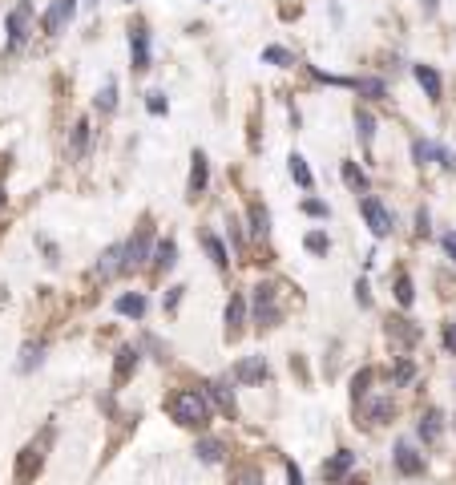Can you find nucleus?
I'll list each match as a JSON object with an SVG mask.
<instances>
[{"mask_svg": "<svg viewBox=\"0 0 456 485\" xmlns=\"http://www.w3.org/2000/svg\"><path fill=\"white\" fill-rule=\"evenodd\" d=\"M444 344H448V352H456V323L444 328Z\"/></svg>", "mask_w": 456, "mask_h": 485, "instance_id": "34", "label": "nucleus"}, {"mask_svg": "<svg viewBox=\"0 0 456 485\" xmlns=\"http://www.w3.org/2000/svg\"><path fill=\"white\" fill-rule=\"evenodd\" d=\"M396 380H400V385H404V380H412V364H400V368H396Z\"/></svg>", "mask_w": 456, "mask_h": 485, "instance_id": "35", "label": "nucleus"}, {"mask_svg": "<svg viewBox=\"0 0 456 485\" xmlns=\"http://www.w3.org/2000/svg\"><path fill=\"white\" fill-rule=\"evenodd\" d=\"M129 49H134V69H149V33L142 25L134 28V37H129Z\"/></svg>", "mask_w": 456, "mask_h": 485, "instance_id": "9", "label": "nucleus"}, {"mask_svg": "<svg viewBox=\"0 0 456 485\" xmlns=\"http://www.w3.org/2000/svg\"><path fill=\"white\" fill-rule=\"evenodd\" d=\"M396 299H400L404 308L416 299V291H412V279H408V275H400V279H396Z\"/></svg>", "mask_w": 456, "mask_h": 485, "instance_id": "23", "label": "nucleus"}, {"mask_svg": "<svg viewBox=\"0 0 456 485\" xmlns=\"http://www.w3.org/2000/svg\"><path fill=\"white\" fill-rule=\"evenodd\" d=\"M303 211H307V214H327V207H323V202H315V199H311V202H303Z\"/></svg>", "mask_w": 456, "mask_h": 485, "instance_id": "37", "label": "nucleus"}, {"mask_svg": "<svg viewBox=\"0 0 456 485\" xmlns=\"http://www.w3.org/2000/svg\"><path fill=\"white\" fill-rule=\"evenodd\" d=\"M287 481H291V485H303V473H299V465H287Z\"/></svg>", "mask_w": 456, "mask_h": 485, "instance_id": "36", "label": "nucleus"}, {"mask_svg": "<svg viewBox=\"0 0 456 485\" xmlns=\"http://www.w3.org/2000/svg\"><path fill=\"white\" fill-rule=\"evenodd\" d=\"M243 311H247L243 296H235L230 303H226V336H238V328H243Z\"/></svg>", "mask_w": 456, "mask_h": 485, "instance_id": "12", "label": "nucleus"}, {"mask_svg": "<svg viewBox=\"0 0 456 485\" xmlns=\"http://www.w3.org/2000/svg\"><path fill=\"white\" fill-rule=\"evenodd\" d=\"M149 113H166V98H161V93H149Z\"/></svg>", "mask_w": 456, "mask_h": 485, "instance_id": "32", "label": "nucleus"}, {"mask_svg": "<svg viewBox=\"0 0 456 485\" xmlns=\"http://www.w3.org/2000/svg\"><path fill=\"white\" fill-rule=\"evenodd\" d=\"M73 13H77V0H53L49 13L41 16V28H45V33H61V28L73 21Z\"/></svg>", "mask_w": 456, "mask_h": 485, "instance_id": "2", "label": "nucleus"}, {"mask_svg": "<svg viewBox=\"0 0 456 485\" xmlns=\"http://www.w3.org/2000/svg\"><path fill=\"white\" fill-rule=\"evenodd\" d=\"M206 190V154H194V166H190V194H202Z\"/></svg>", "mask_w": 456, "mask_h": 485, "instance_id": "14", "label": "nucleus"}, {"mask_svg": "<svg viewBox=\"0 0 456 485\" xmlns=\"http://www.w3.org/2000/svg\"><path fill=\"white\" fill-rule=\"evenodd\" d=\"M113 98H117V85H113V81H105V89L97 93V110H101V113H110L113 105H117Z\"/></svg>", "mask_w": 456, "mask_h": 485, "instance_id": "22", "label": "nucleus"}, {"mask_svg": "<svg viewBox=\"0 0 456 485\" xmlns=\"http://www.w3.org/2000/svg\"><path fill=\"white\" fill-rule=\"evenodd\" d=\"M359 93H368V98H383V81H359Z\"/></svg>", "mask_w": 456, "mask_h": 485, "instance_id": "31", "label": "nucleus"}, {"mask_svg": "<svg viewBox=\"0 0 456 485\" xmlns=\"http://www.w3.org/2000/svg\"><path fill=\"white\" fill-rule=\"evenodd\" d=\"M444 251H448V255L456 259V231H452V235H444Z\"/></svg>", "mask_w": 456, "mask_h": 485, "instance_id": "38", "label": "nucleus"}, {"mask_svg": "<svg viewBox=\"0 0 456 485\" xmlns=\"http://www.w3.org/2000/svg\"><path fill=\"white\" fill-rule=\"evenodd\" d=\"M396 469L412 477V473H420V469H424V457H420V453H416L412 445H396Z\"/></svg>", "mask_w": 456, "mask_h": 485, "instance_id": "10", "label": "nucleus"}, {"mask_svg": "<svg viewBox=\"0 0 456 485\" xmlns=\"http://www.w3.org/2000/svg\"><path fill=\"white\" fill-rule=\"evenodd\" d=\"M359 211H364V219H368V226H371V235H392V214L383 211V202L380 199H364L359 202Z\"/></svg>", "mask_w": 456, "mask_h": 485, "instance_id": "4", "label": "nucleus"}, {"mask_svg": "<svg viewBox=\"0 0 456 485\" xmlns=\"http://www.w3.org/2000/svg\"><path fill=\"white\" fill-rule=\"evenodd\" d=\"M154 259H158V267H161V271H170V267H174V259H178V247H174L170 239H166V243L158 247V255H154Z\"/></svg>", "mask_w": 456, "mask_h": 485, "instance_id": "20", "label": "nucleus"}, {"mask_svg": "<svg viewBox=\"0 0 456 485\" xmlns=\"http://www.w3.org/2000/svg\"><path fill=\"white\" fill-rule=\"evenodd\" d=\"M146 255H149V231L142 226L129 243L122 247V271H134V267H142L146 263Z\"/></svg>", "mask_w": 456, "mask_h": 485, "instance_id": "3", "label": "nucleus"}, {"mask_svg": "<svg viewBox=\"0 0 456 485\" xmlns=\"http://www.w3.org/2000/svg\"><path fill=\"white\" fill-rule=\"evenodd\" d=\"M235 485H263V473L259 469H238Z\"/></svg>", "mask_w": 456, "mask_h": 485, "instance_id": "29", "label": "nucleus"}, {"mask_svg": "<svg viewBox=\"0 0 456 485\" xmlns=\"http://www.w3.org/2000/svg\"><path fill=\"white\" fill-rule=\"evenodd\" d=\"M344 182L351 190H368V178H364V170H356L351 162H344Z\"/></svg>", "mask_w": 456, "mask_h": 485, "instance_id": "19", "label": "nucleus"}, {"mask_svg": "<svg viewBox=\"0 0 456 485\" xmlns=\"http://www.w3.org/2000/svg\"><path fill=\"white\" fill-rule=\"evenodd\" d=\"M356 125H359V137H364V146H371V134H376L371 125H376V122H371L368 113H359V118H356Z\"/></svg>", "mask_w": 456, "mask_h": 485, "instance_id": "27", "label": "nucleus"}, {"mask_svg": "<svg viewBox=\"0 0 456 485\" xmlns=\"http://www.w3.org/2000/svg\"><path fill=\"white\" fill-rule=\"evenodd\" d=\"M117 311L122 315H142L146 311V296H122L117 299Z\"/></svg>", "mask_w": 456, "mask_h": 485, "instance_id": "16", "label": "nucleus"}, {"mask_svg": "<svg viewBox=\"0 0 456 485\" xmlns=\"http://www.w3.org/2000/svg\"><path fill=\"white\" fill-rule=\"evenodd\" d=\"M291 178H295L303 190H311V170H307V162L299 158V154H291Z\"/></svg>", "mask_w": 456, "mask_h": 485, "instance_id": "15", "label": "nucleus"}, {"mask_svg": "<svg viewBox=\"0 0 456 485\" xmlns=\"http://www.w3.org/2000/svg\"><path fill=\"white\" fill-rule=\"evenodd\" d=\"M0 207H4V190H0Z\"/></svg>", "mask_w": 456, "mask_h": 485, "instance_id": "39", "label": "nucleus"}, {"mask_svg": "<svg viewBox=\"0 0 456 485\" xmlns=\"http://www.w3.org/2000/svg\"><path fill=\"white\" fill-rule=\"evenodd\" d=\"M235 376L243 385H259V380H267V360H263V356H247V360L235 368Z\"/></svg>", "mask_w": 456, "mask_h": 485, "instance_id": "7", "label": "nucleus"}, {"mask_svg": "<svg viewBox=\"0 0 456 485\" xmlns=\"http://www.w3.org/2000/svg\"><path fill=\"white\" fill-rule=\"evenodd\" d=\"M170 412L178 424H190V429H202L210 421V405L206 397L198 392V388H182V392H174L170 397Z\"/></svg>", "mask_w": 456, "mask_h": 485, "instance_id": "1", "label": "nucleus"}, {"mask_svg": "<svg viewBox=\"0 0 456 485\" xmlns=\"http://www.w3.org/2000/svg\"><path fill=\"white\" fill-rule=\"evenodd\" d=\"M202 243H206L210 259L218 263V267H226V247H222V243H218V235H210V231H206V235H202Z\"/></svg>", "mask_w": 456, "mask_h": 485, "instance_id": "18", "label": "nucleus"}, {"mask_svg": "<svg viewBox=\"0 0 456 485\" xmlns=\"http://www.w3.org/2000/svg\"><path fill=\"white\" fill-rule=\"evenodd\" d=\"M206 392H210V397H214V405H218V409L222 412H226V417H235V392H230V388H226V385H222V380H210V385H206Z\"/></svg>", "mask_w": 456, "mask_h": 485, "instance_id": "11", "label": "nucleus"}, {"mask_svg": "<svg viewBox=\"0 0 456 485\" xmlns=\"http://www.w3.org/2000/svg\"><path fill=\"white\" fill-rule=\"evenodd\" d=\"M198 453H202V461H218L222 457V445H218V441H202V445H198Z\"/></svg>", "mask_w": 456, "mask_h": 485, "instance_id": "28", "label": "nucleus"}, {"mask_svg": "<svg viewBox=\"0 0 456 485\" xmlns=\"http://www.w3.org/2000/svg\"><path fill=\"white\" fill-rule=\"evenodd\" d=\"M416 81L424 85V93H428L432 101L440 98V77H436V69H432V65H416Z\"/></svg>", "mask_w": 456, "mask_h": 485, "instance_id": "13", "label": "nucleus"}, {"mask_svg": "<svg viewBox=\"0 0 456 485\" xmlns=\"http://www.w3.org/2000/svg\"><path fill=\"white\" fill-rule=\"evenodd\" d=\"M327 247H332V243H327L323 231H311V235H307V251H311V255H327Z\"/></svg>", "mask_w": 456, "mask_h": 485, "instance_id": "24", "label": "nucleus"}, {"mask_svg": "<svg viewBox=\"0 0 456 485\" xmlns=\"http://www.w3.org/2000/svg\"><path fill=\"white\" fill-rule=\"evenodd\" d=\"M28 16H33V9H28L25 0L16 4L13 13H9V45H13V49H21V45H25V37H28Z\"/></svg>", "mask_w": 456, "mask_h": 485, "instance_id": "5", "label": "nucleus"}, {"mask_svg": "<svg viewBox=\"0 0 456 485\" xmlns=\"http://www.w3.org/2000/svg\"><path fill=\"white\" fill-rule=\"evenodd\" d=\"M250 231H255V235H267V211H263L259 202L250 207Z\"/></svg>", "mask_w": 456, "mask_h": 485, "instance_id": "26", "label": "nucleus"}, {"mask_svg": "<svg viewBox=\"0 0 456 485\" xmlns=\"http://www.w3.org/2000/svg\"><path fill=\"white\" fill-rule=\"evenodd\" d=\"M436 433H440V412H428V417L420 421V437H424V441H436Z\"/></svg>", "mask_w": 456, "mask_h": 485, "instance_id": "21", "label": "nucleus"}, {"mask_svg": "<svg viewBox=\"0 0 456 485\" xmlns=\"http://www.w3.org/2000/svg\"><path fill=\"white\" fill-rule=\"evenodd\" d=\"M85 142H89V122H77V130H73V154L77 158L85 154Z\"/></svg>", "mask_w": 456, "mask_h": 485, "instance_id": "25", "label": "nucleus"}, {"mask_svg": "<svg viewBox=\"0 0 456 485\" xmlns=\"http://www.w3.org/2000/svg\"><path fill=\"white\" fill-rule=\"evenodd\" d=\"M263 61H275V65H291V53H287V49H263Z\"/></svg>", "mask_w": 456, "mask_h": 485, "instance_id": "30", "label": "nucleus"}, {"mask_svg": "<svg viewBox=\"0 0 456 485\" xmlns=\"http://www.w3.org/2000/svg\"><path fill=\"white\" fill-rule=\"evenodd\" d=\"M129 368H137V348H122V352H117V380H125Z\"/></svg>", "mask_w": 456, "mask_h": 485, "instance_id": "17", "label": "nucleus"}, {"mask_svg": "<svg viewBox=\"0 0 456 485\" xmlns=\"http://www.w3.org/2000/svg\"><path fill=\"white\" fill-rule=\"evenodd\" d=\"M356 465V453H347V449H339L332 461H323V481H339L347 469Z\"/></svg>", "mask_w": 456, "mask_h": 485, "instance_id": "8", "label": "nucleus"}, {"mask_svg": "<svg viewBox=\"0 0 456 485\" xmlns=\"http://www.w3.org/2000/svg\"><path fill=\"white\" fill-rule=\"evenodd\" d=\"M255 320L263 328H271L279 320V308H275V287H255Z\"/></svg>", "mask_w": 456, "mask_h": 485, "instance_id": "6", "label": "nucleus"}, {"mask_svg": "<svg viewBox=\"0 0 456 485\" xmlns=\"http://www.w3.org/2000/svg\"><path fill=\"white\" fill-rule=\"evenodd\" d=\"M33 360H41V348H33V344H28V348H25V360H21V368L28 372V368H33Z\"/></svg>", "mask_w": 456, "mask_h": 485, "instance_id": "33", "label": "nucleus"}]
</instances>
